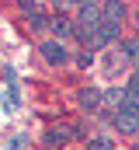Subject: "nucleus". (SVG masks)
Segmentation results:
<instances>
[{"label":"nucleus","instance_id":"f257e3e1","mask_svg":"<svg viewBox=\"0 0 139 150\" xmlns=\"http://www.w3.org/2000/svg\"><path fill=\"white\" fill-rule=\"evenodd\" d=\"M98 28H101V7H98V4L80 7V14H77V21H73V35L91 45V38L98 35Z\"/></svg>","mask_w":139,"mask_h":150},{"label":"nucleus","instance_id":"f03ea898","mask_svg":"<svg viewBox=\"0 0 139 150\" xmlns=\"http://www.w3.org/2000/svg\"><path fill=\"white\" fill-rule=\"evenodd\" d=\"M38 52H42V59H45L49 67H63V63L70 59L66 45H63L59 38H56V42H42V45H38Z\"/></svg>","mask_w":139,"mask_h":150},{"label":"nucleus","instance_id":"7ed1b4c3","mask_svg":"<svg viewBox=\"0 0 139 150\" xmlns=\"http://www.w3.org/2000/svg\"><path fill=\"white\" fill-rule=\"evenodd\" d=\"M111 122H115L118 133H125V136H139V115H132V112H115V115H111Z\"/></svg>","mask_w":139,"mask_h":150},{"label":"nucleus","instance_id":"20e7f679","mask_svg":"<svg viewBox=\"0 0 139 150\" xmlns=\"http://www.w3.org/2000/svg\"><path fill=\"white\" fill-rule=\"evenodd\" d=\"M118 112H132V115H139V74H132L129 87H125V101H122V108H118Z\"/></svg>","mask_w":139,"mask_h":150},{"label":"nucleus","instance_id":"39448f33","mask_svg":"<svg viewBox=\"0 0 139 150\" xmlns=\"http://www.w3.org/2000/svg\"><path fill=\"white\" fill-rule=\"evenodd\" d=\"M77 101H80V105H84L87 112H98V108H101V101H104V94L98 91V87H84Z\"/></svg>","mask_w":139,"mask_h":150},{"label":"nucleus","instance_id":"423d86ee","mask_svg":"<svg viewBox=\"0 0 139 150\" xmlns=\"http://www.w3.org/2000/svg\"><path fill=\"white\" fill-rule=\"evenodd\" d=\"M21 11H25V18H28V25H32L35 32H42V28L49 25V18H45V14H42L38 7H35V4H28V0L21 4Z\"/></svg>","mask_w":139,"mask_h":150},{"label":"nucleus","instance_id":"0eeeda50","mask_svg":"<svg viewBox=\"0 0 139 150\" xmlns=\"http://www.w3.org/2000/svg\"><path fill=\"white\" fill-rule=\"evenodd\" d=\"M101 18H104V21H118V25H122V18H125V4H122V0H104Z\"/></svg>","mask_w":139,"mask_h":150},{"label":"nucleus","instance_id":"6e6552de","mask_svg":"<svg viewBox=\"0 0 139 150\" xmlns=\"http://www.w3.org/2000/svg\"><path fill=\"white\" fill-rule=\"evenodd\" d=\"M70 136H73L70 126H52V129H45V143H49V147H63Z\"/></svg>","mask_w":139,"mask_h":150},{"label":"nucleus","instance_id":"1a4fd4ad","mask_svg":"<svg viewBox=\"0 0 139 150\" xmlns=\"http://www.w3.org/2000/svg\"><path fill=\"white\" fill-rule=\"evenodd\" d=\"M49 25H52V32L59 35V42H63L66 35H73V21H70V18H63V14H59V18H49Z\"/></svg>","mask_w":139,"mask_h":150},{"label":"nucleus","instance_id":"9d476101","mask_svg":"<svg viewBox=\"0 0 139 150\" xmlns=\"http://www.w3.org/2000/svg\"><path fill=\"white\" fill-rule=\"evenodd\" d=\"M104 101H108V105L118 112V108H122V101H125V87H111V91L104 94Z\"/></svg>","mask_w":139,"mask_h":150},{"label":"nucleus","instance_id":"9b49d317","mask_svg":"<svg viewBox=\"0 0 139 150\" xmlns=\"http://www.w3.org/2000/svg\"><path fill=\"white\" fill-rule=\"evenodd\" d=\"M122 56H139V38H129L122 45Z\"/></svg>","mask_w":139,"mask_h":150},{"label":"nucleus","instance_id":"f8f14e48","mask_svg":"<svg viewBox=\"0 0 139 150\" xmlns=\"http://www.w3.org/2000/svg\"><path fill=\"white\" fill-rule=\"evenodd\" d=\"M87 150H115L108 140H87Z\"/></svg>","mask_w":139,"mask_h":150},{"label":"nucleus","instance_id":"ddd939ff","mask_svg":"<svg viewBox=\"0 0 139 150\" xmlns=\"http://www.w3.org/2000/svg\"><path fill=\"white\" fill-rule=\"evenodd\" d=\"M77 63H80V67H91V63H94V56H91V52H80V59H77Z\"/></svg>","mask_w":139,"mask_h":150},{"label":"nucleus","instance_id":"4468645a","mask_svg":"<svg viewBox=\"0 0 139 150\" xmlns=\"http://www.w3.org/2000/svg\"><path fill=\"white\" fill-rule=\"evenodd\" d=\"M73 4H77V7H87V4H94V0H73Z\"/></svg>","mask_w":139,"mask_h":150},{"label":"nucleus","instance_id":"2eb2a0df","mask_svg":"<svg viewBox=\"0 0 139 150\" xmlns=\"http://www.w3.org/2000/svg\"><path fill=\"white\" fill-rule=\"evenodd\" d=\"M136 25H139V11H136Z\"/></svg>","mask_w":139,"mask_h":150},{"label":"nucleus","instance_id":"dca6fc26","mask_svg":"<svg viewBox=\"0 0 139 150\" xmlns=\"http://www.w3.org/2000/svg\"><path fill=\"white\" fill-rule=\"evenodd\" d=\"M136 140H139V136H136Z\"/></svg>","mask_w":139,"mask_h":150}]
</instances>
